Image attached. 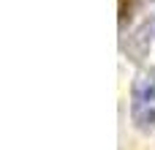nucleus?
<instances>
[{
    "label": "nucleus",
    "mask_w": 155,
    "mask_h": 150,
    "mask_svg": "<svg viewBox=\"0 0 155 150\" xmlns=\"http://www.w3.org/2000/svg\"><path fill=\"white\" fill-rule=\"evenodd\" d=\"M131 120L139 131L155 128V71L142 68L131 85Z\"/></svg>",
    "instance_id": "1"
}]
</instances>
